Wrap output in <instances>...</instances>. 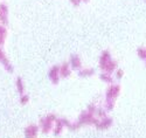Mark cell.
<instances>
[{
	"instance_id": "ba28073f",
	"label": "cell",
	"mask_w": 146,
	"mask_h": 138,
	"mask_svg": "<svg viewBox=\"0 0 146 138\" xmlns=\"http://www.w3.org/2000/svg\"><path fill=\"white\" fill-rule=\"evenodd\" d=\"M71 69H81L82 67V61L78 55H71L70 57V63H69Z\"/></svg>"
},
{
	"instance_id": "52a82bcc",
	"label": "cell",
	"mask_w": 146,
	"mask_h": 138,
	"mask_svg": "<svg viewBox=\"0 0 146 138\" xmlns=\"http://www.w3.org/2000/svg\"><path fill=\"white\" fill-rule=\"evenodd\" d=\"M48 76H49V79L53 82V84H57L58 81H60V67L58 66L52 67L49 73H48Z\"/></svg>"
},
{
	"instance_id": "8992f818",
	"label": "cell",
	"mask_w": 146,
	"mask_h": 138,
	"mask_svg": "<svg viewBox=\"0 0 146 138\" xmlns=\"http://www.w3.org/2000/svg\"><path fill=\"white\" fill-rule=\"evenodd\" d=\"M39 125L36 124H29L28 127L25 129V137L26 138H36L39 133Z\"/></svg>"
},
{
	"instance_id": "ffe728a7",
	"label": "cell",
	"mask_w": 146,
	"mask_h": 138,
	"mask_svg": "<svg viewBox=\"0 0 146 138\" xmlns=\"http://www.w3.org/2000/svg\"><path fill=\"white\" fill-rule=\"evenodd\" d=\"M124 76V71L121 70V69H119V70H117V74H116V77L119 80V79H121Z\"/></svg>"
},
{
	"instance_id": "6da1fadb",
	"label": "cell",
	"mask_w": 146,
	"mask_h": 138,
	"mask_svg": "<svg viewBox=\"0 0 146 138\" xmlns=\"http://www.w3.org/2000/svg\"><path fill=\"white\" fill-rule=\"evenodd\" d=\"M120 93V85L118 84H111L106 90V98H105V109L110 111L115 108L116 99Z\"/></svg>"
},
{
	"instance_id": "2e32d148",
	"label": "cell",
	"mask_w": 146,
	"mask_h": 138,
	"mask_svg": "<svg viewBox=\"0 0 146 138\" xmlns=\"http://www.w3.org/2000/svg\"><path fill=\"white\" fill-rule=\"evenodd\" d=\"M137 54H138V56H139L140 59H143V60L146 61V48H144V47L138 48V49H137Z\"/></svg>"
},
{
	"instance_id": "9c48e42d",
	"label": "cell",
	"mask_w": 146,
	"mask_h": 138,
	"mask_svg": "<svg viewBox=\"0 0 146 138\" xmlns=\"http://www.w3.org/2000/svg\"><path fill=\"white\" fill-rule=\"evenodd\" d=\"M63 129H64V125H63V123H62V119H61V118H57V119L55 121L54 128H53V130H52L53 133H54L55 136H60L61 133H62Z\"/></svg>"
},
{
	"instance_id": "7c38bea8",
	"label": "cell",
	"mask_w": 146,
	"mask_h": 138,
	"mask_svg": "<svg viewBox=\"0 0 146 138\" xmlns=\"http://www.w3.org/2000/svg\"><path fill=\"white\" fill-rule=\"evenodd\" d=\"M95 74V69L94 68H87V69H83L78 71V75L81 77H88V76H92Z\"/></svg>"
},
{
	"instance_id": "277c9868",
	"label": "cell",
	"mask_w": 146,
	"mask_h": 138,
	"mask_svg": "<svg viewBox=\"0 0 146 138\" xmlns=\"http://www.w3.org/2000/svg\"><path fill=\"white\" fill-rule=\"evenodd\" d=\"M97 121H98V118H96L95 115L90 114V112H88L87 110H84L80 115L76 123L80 125V128H81L82 125H95L97 123Z\"/></svg>"
},
{
	"instance_id": "4fadbf2b",
	"label": "cell",
	"mask_w": 146,
	"mask_h": 138,
	"mask_svg": "<svg viewBox=\"0 0 146 138\" xmlns=\"http://www.w3.org/2000/svg\"><path fill=\"white\" fill-rule=\"evenodd\" d=\"M100 79H101L103 82H105V83H109V84H112V83H113V79L111 77V75H110V74L102 73V74L100 75Z\"/></svg>"
},
{
	"instance_id": "9a60e30c",
	"label": "cell",
	"mask_w": 146,
	"mask_h": 138,
	"mask_svg": "<svg viewBox=\"0 0 146 138\" xmlns=\"http://www.w3.org/2000/svg\"><path fill=\"white\" fill-rule=\"evenodd\" d=\"M5 37H6V28L4 26L0 25V46H1L5 41Z\"/></svg>"
},
{
	"instance_id": "7a4b0ae2",
	"label": "cell",
	"mask_w": 146,
	"mask_h": 138,
	"mask_svg": "<svg viewBox=\"0 0 146 138\" xmlns=\"http://www.w3.org/2000/svg\"><path fill=\"white\" fill-rule=\"evenodd\" d=\"M100 67L102 70H104L106 74H110V75L117 68V62L111 59V55L109 51H104L102 53L101 59H100Z\"/></svg>"
},
{
	"instance_id": "7402d4cb",
	"label": "cell",
	"mask_w": 146,
	"mask_h": 138,
	"mask_svg": "<svg viewBox=\"0 0 146 138\" xmlns=\"http://www.w3.org/2000/svg\"><path fill=\"white\" fill-rule=\"evenodd\" d=\"M81 1H84V3H88L89 0H81Z\"/></svg>"
},
{
	"instance_id": "d6986e66",
	"label": "cell",
	"mask_w": 146,
	"mask_h": 138,
	"mask_svg": "<svg viewBox=\"0 0 146 138\" xmlns=\"http://www.w3.org/2000/svg\"><path fill=\"white\" fill-rule=\"evenodd\" d=\"M96 110H97V107H96L95 104H89V107H88V109H87V111L90 112V114H92V115L96 114Z\"/></svg>"
},
{
	"instance_id": "5bb4252c",
	"label": "cell",
	"mask_w": 146,
	"mask_h": 138,
	"mask_svg": "<svg viewBox=\"0 0 146 138\" xmlns=\"http://www.w3.org/2000/svg\"><path fill=\"white\" fill-rule=\"evenodd\" d=\"M17 89H18V93L20 95L25 94V84H23V82H22V80L20 77L17 79Z\"/></svg>"
},
{
	"instance_id": "5b68a950",
	"label": "cell",
	"mask_w": 146,
	"mask_h": 138,
	"mask_svg": "<svg viewBox=\"0 0 146 138\" xmlns=\"http://www.w3.org/2000/svg\"><path fill=\"white\" fill-rule=\"evenodd\" d=\"M112 124H113V119L106 116L104 118H101V119L97 121V123L95 124V127L98 130H106V129L110 128Z\"/></svg>"
},
{
	"instance_id": "30bf717a",
	"label": "cell",
	"mask_w": 146,
	"mask_h": 138,
	"mask_svg": "<svg viewBox=\"0 0 146 138\" xmlns=\"http://www.w3.org/2000/svg\"><path fill=\"white\" fill-rule=\"evenodd\" d=\"M70 74H71V68H70L69 63H63L60 67V77L67 79L70 76Z\"/></svg>"
},
{
	"instance_id": "8fae6325",
	"label": "cell",
	"mask_w": 146,
	"mask_h": 138,
	"mask_svg": "<svg viewBox=\"0 0 146 138\" xmlns=\"http://www.w3.org/2000/svg\"><path fill=\"white\" fill-rule=\"evenodd\" d=\"M7 14H8V9L6 7L5 4H1L0 5V21H1L3 23H6L7 21Z\"/></svg>"
},
{
	"instance_id": "ac0fdd59",
	"label": "cell",
	"mask_w": 146,
	"mask_h": 138,
	"mask_svg": "<svg viewBox=\"0 0 146 138\" xmlns=\"http://www.w3.org/2000/svg\"><path fill=\"white\" fill-rule=\"evenodd\" d=\"M20 102H21V104H27L29 102V96L27 94L20 95Z\"/></svg>"
},
{
	"instance_id": "3957f363",
	"label": "cell",
	"mask_w": 146,
	"mask_h": 138,
	"mask_svg": "<svg viewBox=\"0 0 146 138\" xmlns=\"http://www.w3.org/2000/svg\"><path fill=\"white\" fill-rule=\"evenodd\" d=\"M56 119H57V117L54 114H48V115H46L44 117H42L40 119L39 128L41 129V131L43 133L50 132L53 130V128H54V124H55V121Z\"/></svg>"
},
{
	"instance_id": "e0dca14e",
	"label": "cell",
	"mask_w": 146,
	"mask_h": 138,
	"mask_svg": "<svg viewBox=\"0 0 146 138\" xmlns=\"http://www.w3.org/2000/svg\"><path fill=\"white\" fill-rule=\"evenodd\" d=\"M95 115H97L100 118H104V117H106V111L104 109H102V108H97Z\"/></svg>"
},
{
	"instance_id": "44dd1931",
	"label": "cell",
	"mask_w": 146,
	"mask_h": 138,
	"mask_svg": "<svg viewBox=\"0 0 146 138\" xmlns=\"http://www.w3.org/2000/svg\"><path fill=\"white\" fill-rule=\"evenodd\" d=\"M70 1H71V4L74 6H78L81 4V0H70Z\"/></svg>"
}]
</instances>
